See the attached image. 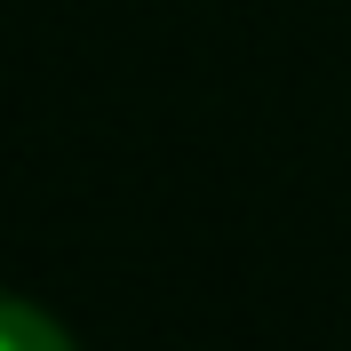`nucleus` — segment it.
I'll return each mask as SVG.
<instances>
[{"mask_svg": "<svg viewBox=\"0 0 351 351\" xmlns=\"http://www.w3.org/2000/svg\"><path fill=\"white\" fill-rule=\"evenodd\" d=\"M0 351H72V335L48 319V311L16 304V295H0Z\"/></svg>", "mask_w": 351, "mask_h": 351, "instance_id": "f257e3e1", "label": "nucleus"}]
</instances>
